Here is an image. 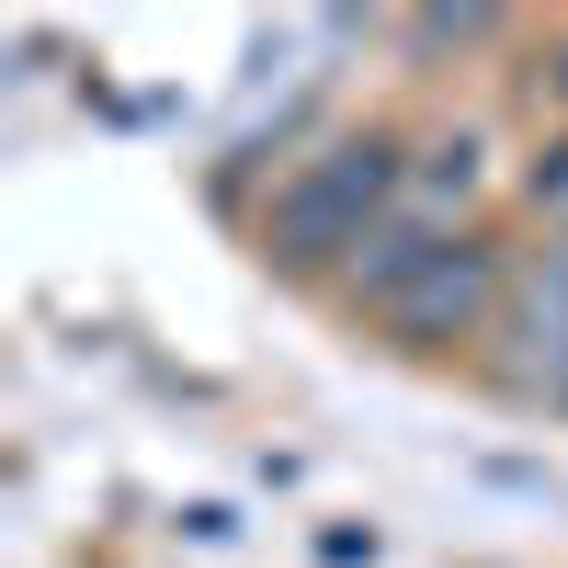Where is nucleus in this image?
Masks as SVG:
<instances>
[{"instance_id": "f257e3e1", "label": "nucleus", "mask_w": 568, "mask_h": 568, "mask_svg": "<svg viewBox=\"0 0 568 568\" xmlns=\"http://www.w3.org/2000/svg\"><path fill=\"white\" fill-rule=\"evenodd\" d=\"M353 296L409 329V342H455V329H478L489 296H500V273L478 240H444V227H375V240L353 251Z\"/></svg>"}, {"instance_id": "f03ea898", "label": "nucleus", "mask_w": 568, "mask_h": 568, "mask_svg": "<svg viewBox=\"0 0 568 568\" xmlns=\"http://www.w3.org/2000/svg\"><path fill=\"white\" fill-rule=\"evenodd\" d=\"M387 205H398V149H329L318 171L284 182V205H273L262 240L284 262H329V251H364Z\"/></svg>"}]
</instances>
